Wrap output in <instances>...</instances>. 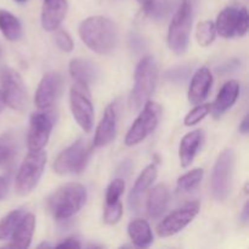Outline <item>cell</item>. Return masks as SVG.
Returning a JSON list of instances; mask_svg holds the SVG:
<instances>
[{
    "mask_svg": "<svg viewBox=\"0 0 249 249\" xmlns=\"http://www.w3.org/2000/svg\"><path fill=\"white\" fill-rule=\"evenodd\" d=\"M79 36L83 43L99 55H107L118 43L116 23L104 16H91L79 24Z\"/></svg>",
    "mask_w": 249,
    "mask_h": 249,
    "instance_id": "6da1fadb",
    "label": "cell"
},
{
    "mask_svg": "<svg viewBox=\"0 0 249 249\" xmlns=\"http://www.w3.org/2000/svg\"><path fill=\"white\" fill-rule=\"evenodd\" d=\"M87 197V189L82 184L70 182L58 187L49 197V211L57 220H67L83 208Z\"/></svg>",
    "mask_w": 249,
    "mask_h": 249,
    "instance_id": "7a4b0ae2",
    "label": "cell"
},
{
    "mask_svg": "<svg viewBox=\"0 0 249 249\" xmlns=\"http://www.w3.org/2000/svg\"><path fill=\"white\" fill-rule=\"evenodd\" d=\"M158 68L152 56H145L140 60L135 70L134 88L129 96V107L136 112L142 108L143 105L150 100L157 85Z\"/></svg>",
    "mask_w": 249,
    "mask_h": 249,
    "instance_id": "3957f363",
    "label": "cell"
},
{
    "mask_svg": "<svg viewBox=\"0 0 249 249\" xmlns=\"http://www.w3.org/2000/svg\"><path fill=\"white\" fill-rule=\"evenodd\" d=\"M192 27V6L189 0H184L178 7L168 31V45L177 55H182L189 48Z\"/></svg>",
    "mask_w": 249,
    "mask_h": 249,
    "instance_id": "277c9868",
    "label": "cell"
},
{
    "mask_svg": "<svg viewBox=\"0 0 249 249\" xmlns=\"http://www.w3.org/2000/svg\"><path fill=\"white\" fill-rule=\"evenodd\" d=\"M46 160V152L43 150L29 151L19 167L15 181V189L19 196H26L36 189L44 173Z\"/></svg>",
    "mask_w": 249,
    "mask_h": 249,
    "instance_id": "5b68a950",
    "label": "cell"
},
{
    "mask_svg": "<svg viewBox=\"0 0 249 249\" xmlns=\"http://www.w3.org/2000/svg\"><path fill=\"white\" fill-rule=\"evenodd\" d=\"M91 150L83 139H79L56 157L53 168L58 175H75L84 172Z\"/></svg>",
    "mask_w": 249,
    "mask_h": 249,
    "instance_id": "8992f818",
    "label": "cell"
},
{
    "mask_svg": "<svg viewBox=\"0 0 249 249\" xmlns=\"http://www.w3.org/2000/svg\"><path fill=\"white\" fill-rule=\"evenodd\" d=\"M235 153L232 150H225L219 155L213 167L211 180V190L214 199L218 202L225 201L231 192Z\"/></svg>",
    "mask_w": 249,
    "mask_h": 249,
    "instance_id": "52a82bcc",
    "label": "cell"
},
{
    "mask_svg": "<svg viewBox=\"0 0 249 249\" xmlns=\"http://www.w3.org/2000/svg\"><path fill=\"white\" fill-rule=\"evenodd\" d=\"M162 116V107L153 101H147L142 106V111L135 119L125 136V145L134 146L142 142L148 135L156 130Z\"/></svg>",
    "mask_w": 249,
    "mask_h": 249,
    "instance_id": "ba28073f",
    "label": "cell"
},
{
    "mask_svg": "<svg viewBox=\"0 0 249 249\" xmlns=\"http://www.w3.org/2000/svg\"><path fill=\"white\" fill-rule=\"evenodd\" d=\"M70 102L73 118L85 133H90L94 126V106L90 97L89 85L75 82L71 88Z\"/></svg>",
    "mask_w": 249,
    "mask_h": 249,
    "instance_id": "9c48e42d",
    "label": "cell"
},
{
    "mask_svg": "<svg viewBox=\"0 0 249 249\" xmlns=\"http://www.w3.org/2000/svg\"><path fill=\"white\" fill-rule=\"evenodd\" d=\"M1 92L5 104L15 111L23 112L28 104V95L21 75L11 68H4L0 74Z\"/></svg>",
    "mask_w": 249,
    "mask_h": 249,
    "instance_id": "30bf717a",
    "label": "cell"
},
{
    "mask_svg": "<svg viewBox=\"0 0 249 249\" xmlns=\"http://www.w3.org/2000/svg\"><path fill=\"white\" fill-rule=\"evenodd\" d=\"M199 212L198 202H190L172 212L169 215L165 216L157 226V233L160 237H170L177 235L181 230H184L192 220L197 216Z\"/></svg>",
    "mask_w": 249,
    "mask_h": 249,
    "instance_id": "8fae6325",
    "label": "cell"
},
{
    "mask_svg": "<svg viewBox=\"0 0 249 249\" xmlns=\"http://www.w3.org/2000/svg\"><path fill=\"white\" fill-rule=\"evenodd\" d=\"M63 78L58 72H49L41 78L36 91V106L39 109H49L55 105L62 91Z\"/></svg>",
    "mask_w": 249,
    "mask_h": 249,
    "instance_id": "7c38bea8",
    "label": "cell"
},
{
    "mask_svg": "<svg viewBox=\"0 0 249 249\" xmlns=\"http://www.w3.org/2000/svg\"><path fill=\"white\" fill-rule=\"evenodd\" d=\"M53 119L48 113H34L31 117L27 146L29 151L43 150L50 139L53 130Z\"/></svg>",
    "mask_w": 249,
    "mask_h": 249,
    "instance_id": "4fadbf2b",
    "label": "cell"
},
{
    "mask_svg": "<svg viewBox=\"0 0 249 249\" xmlns=\"http://www.w3.org/2000/svg\"><path fill=\"white\" fill-rule=\"evenodd\" d=\"M117 109L116 104H111L106 107L101 122L95 131L94 147H105L113 141L117 133Z\"/></svg>",
    "mask_w": 249,
    "mask_h": 249,
    "instance_id": "5bb4252c",
    "label": "cell"
},
{
    "mask_svg": "<svg viewBox=\"0 0 249 249\" xmlns=\"http://www.w3.org/2000/svg\"><path fill=\"white\" fill-rule=\"evenodd\" d=\"M67 0H43L41 9V26L45 31L58 28L67 15Z\"/></svg>",
    "mask_w": 249,
    "mask_h": 249,
    "instance_id": "9a60e30c",
    "label": "cell"
},
{
    "mask_svg": "<svg viewBox=\"0 0 249 249\" xmlns=\"http://www.w3.org/2000/svg\"><path fill=\"white\" fill-rule=\"evenodd\" d=\"M157 165L155 163H152V164L147 165L142 170V173L139 175L133 189H131L130 194H129L128 203L131 212H134V213H138L139 212V209H140L141 197L145 194L146 190L150 189L151 185L153 184V181L157 178Z\"/></svg>",
    "mask_w": 249,
    "mask_h": 249,
    "instance_id": "2e32d148",
    "label": "cell"
},
{
    "mask_svg": "<svg viewBox=\"0 0 249 249\" xmlns=\"http://www.w3.org/2000/svg\"><path fill=\"white\" fill-rule=\"evenodd\" d=\"M213 84V74L207 67L196 71L189 88V101L194 105H199L208 97Z\"/></svg>",
    "mask_w": 249,
    "mask_h": 249,
    "instance_id": "e0dca14e",
    "label": "cell"
},
{
    "mask_svg": "<svg viewBox=\"0 0 249 249\" xmlns=\"http://www.w3.org/2000/svg\"><path fill=\"white\" fill-rule=\"evenodd\" d=\"M240 95V84L236 80H229L221 87L213 107H211L214 118H220L228 109L235 105Z\"/></svg>",
    "mask_w": 249,
    "mask_h": 249,
    "instance_id": "ac0fdd59",
    "label": "cell"
},
{
    "mask_svg": "<svg viewBox=\"0 0 249 249\" xmlns=\"http://www.w3.org/2000/svg\"><path fill=\"white\" fill-rule=\"evenodd\" d=\"M204 141V133L201 129L191 131L182 138L179 146V160L182 168H187L194 162Z\"/></svg>",
    "mask_w": 249,
    "mask_h": 249,
    "instance_id": "d6986e66",
    "label": "cell"
},
{
    "mask_svg": "<svg viewBox=\"0 0 249 249\" xmlns=\"http://www.w3.org/2000/svg\"><path fill=\"white\" fill-rule=\"evenodd\" d=\"M70 73L75 82L90 85L96 82L100 71L94 62L87 58H73L70 63Z\"/></svg>",
    "mask_w": 249,
    "mask_h": 249,
    "instance_id": "ffe728a7",
    "label": "cell"
},
{
    "mask_svg": "<svg viewBox=\"0 0 249 249\" xmlns=\"http://www.w3.org/2000/svg\"><path fill=\"white\" fill-rule=\"evenodd\" d=\"M34 230H36V216L32 213L24 214L21 223L18 224L14 235L10 238L12 242L7 245V247L21 249L28 248L31 246L32 238H33Z\"/></svg>",
    "mask_w": 249,
    "mask_h": 249,
    "instance_id": "44dd1931",
    "label": "cell"
},
{
    "mask_svg": "<svg viewBox=\"0 0 249 249\" xmlns=\"http://www.w3.org/2000/svg\"><path fill=\"white\" fill-rule=\"evenodd\" d=\"M169 203V190L165 185H157L150 191L147 198V213L151 218L158 219L162 216Z\"/></svg>",
    "mask_w": 249,
    "mask_h": 249,
    "instance_id": "7402d4cb",
    "label": "cell"
},
{
    "mask_svg": "<svg viewBox=\"0 0 249 249\" xmlns=\"http://www.w3.org/2000/svg\"><path fill=\"white\" fill-rule=\"evenodd\" d=\"M128 233L131 242L140 248H147L153 243V233L150 225L143 219H134L128 226Z\"/></svg>",
    "mask_w": 249,
    "mask_h": 249,
    "instance_id": "603a6c76",
    "label": "cell"
},
{
    "mask_svg": "<svg viewBox=\"0 0 249 249\" xmlns=\"http://www.w3.org/2000/svg\"><path fill=\"white\" fill-rule=\"evenodd\" d=\"M238 21V10L236 7H226L216 18V33L223 38H232L236 36Z\"/></svg>",
    "mask_w": 249,
    "mask_h": 249,
    "instance_id": "cb8c5ba5",
    "label": "cell"
},
{
    "mask_svg": "<svg viewBox=\"0 0 249 249\" xmlns=\"http://www.w3.org/2000/svg\"><path fill=\"white\" fill-rule=\"evenodd\" d=\"M0 32L10 41H17L22 36V24L15 15L0 10Z\"/></svg>",
    "mask_w": 249,
    "mask_h": 249,
    "instance_id": "d4e9b609",
    "label": "cell"
},
{
    "mask_svg": "<svg viewBox=\"0 0 249 249\" xmlns=\"http://www.w3.org/2000/svg\"><path fill=\"white\" fill-rule=\"evenodd\" d=\"M18 152V143L16 136L12 133L0 135V168L11 164Z\"/></svg>",
    "mask_w": 249,
    "mask_h": 249,
    "instance_id": "484cf974",
    "label": "cell"
},
{
    "mask_svg": "<svg viewBox=\"0 0 249 249\" xmlns=\"http://www.w3.org/2000/svg\"><path fill=\"white\" fill-rule=\"evenodd\" d=\"M24 214L26 213L22 209H15L1 219L0 221V241H6L11 238Z\"/></svg>",
    "mask_w": 249,
    "mask_h": 249,
    "instance_id": "4316f807",
    "label": "cell"
},
{
    "mask_svg": "<svg viewBox=\"0 0 249 249\" xmlns=\"http://www.w3.org/2000/svg\"><path fill=\"white\" fill-rule=\"evenodd\" d=\"M216 36V28L214 22L202 21L197 24L196 28V39L197 43L201 46L206 48L214 41Z\"/></svg>",
    "mask_w": 249,
    "mask_h": 249,
    "instance_id": "83f0119b",
    "label": "cell"
},
{
    "mask_svg": "<svg viewBox=\"0 0 249 249\" xmlns=\"http://www.w3.org/2000/svg\"><path fill=\"white\" fill-rule=\"evenodd\" d=\"M146 16L155 21H162L168 16L170 10L169 0H151L147 6L142 9Z\"/></svg>",
    "mask_w": 249,
    "mask_h": 249,
    "instance_id": "f1b7e54d",
    "label": "cell"
},
{
    "mask_svg": "<svg viewBox=\"0 0 249 249\" xmlns=\"http://www.w3.org/2000/svg\"><path fill=\"white\" fill-rule=\"evenodd\" d=\"M203 179V169L196 168L191 172L186 173L178 179V190L182 192H189L196 189Z\"/></svg>",
    "mask_w": 249,
    "mask_h": 249,
    "instance_id": "f546056e",
    "label": "cell"
},
{
    "mask_svg": "<svg viewBox=\"0 0 249 249\" xmlns=\"http://www.w3.org/2000/svg\"><path fill=\"white\" fill-rule=\"evenodd\" d=\"M211 113V105L209 104H199L198 106L195 107L194 109L189 112L186 114L184 119V124L186 126H192L196 125L197 123H199L201 121H203L208 114Z\"/></svg>",
    "mask_w": 249,
    "mask_h": 249,
    "instance_id": "4dcf8cb0",
    "label": "cell"
},
{
    "mask_svg": "<svg viewBox=\"0 0 249 249\" xmlns=\"http://www.w3.org/2000/svg\"><path fill=\"white\" fill-rule=\"evenodd\" d=\"M125 190V181L122 178H117L111 184L108 185L106 190V203H114V202L119 201L122 195L124 194Z\"/></svg>",
    "mask_w": 249,
    "mask_h": 249,
    "instance_id": "1f68e13d",
    "label": "cell"
},
{
    "mask_svg": "<svg viewBox=\"0 0 249 249\" xmlns=\"http://www.w3.org/2000/svg\"><path fill=\"white\" fill-rule=\"evenodd\" d=\"M122 215H123V204L121 203V201H117L114 203H106L104 215L105 223L113 225L121 220Z\"/></svg>",
    "mask_w": 249,
    "mask_h": 249,
    "instance_id": "d6a6232c",
    "label": "cell"
},
{
    "mask_svg": "<svg viewBox=\"0 0 249 249\" xmlns=\"http://www.w3.org/2000/svg\"><path fill=\"white\" fill-rule=\"evenodd\" d=\"M55 43L58 48L61 49L65 53H71L74 48V43H73V39L71 38L70 34L67 33L63 29H60L55 33Z\"/></svg>",
    "mask_w": 249,
    "mask_h": 249,
    "instance_id": "836d02e7",
    "label": "cell"
},
{
    "mask_svg": "<svg viewBox=\"0 0 249 249\" xmlns=\"http://www.w3.org/2000/svg\"><path fill=\"white\" fill-rule=\"evenodd\" d=\"M248 11L246 7L238 10V21H237V31H236V36H243L248 32Z\"/></svg>",
    "mask_w": 249,
    "mask_h": 249,
    "instance_id": "e575fe53",
    "label": "cell"
},
{
    "mask_svg": "<svg viewBox=\"0 0 249 249\" xmlns=\"http://www.w3.org/2000/svg\"><path fill=\"white\" fill-rule=\"evenodd\" d=\"M56 248H82V245L78 242V240H75V238L73 237H70V238H66L63 242L58 243V245L56 246Z\"/></svg>",
    "mask_w": 249,
    "mask_h": 249,
    "instance_id": "d590c367",
    "label": "cell"
},
{
    "mask_svg": "<svg viewBox=\"0 0 249 249\" xmlns=\"http://www.w3.org/2000/svg\"><path fill=\"white\" fill-rule=\"evenodd\" d=\"M7 192H9V182L5 178L0 177V201H2L6 197Z\"/></svg>",
    "mask_w": 249,
    "mask_h": 249,
    "instance_id": "8d00e7d4",
    "label": "cell"
},
{
    "mask_svg": "<svg viewBox=\"0 0 249 249\" xmlns=\"http://www.w3.org/2000/svg\"><path fill=\"white\" fill-rule=\"evenodd\" d=\"M248 129H249L248 116H246L245 118H243V121L241 122V124H240V131L242 134H247L248 133Z\"/></svg>",
    "mask_w": 249,
    "mask_h": 249,
    "instance_id": "74e56055",
    "label": "cell"
},
{
    "mask_svg": "<svg viewBox=\"0 0 249 249\" xmlns=\"http://www.w3.org/2000/svg\"><path fill=\"white\" fill-rule=\"evenodd\" d=\"M242 221H243V223H247V221H248V203H246L245 208H243Z\"/></svg>",
    "mask_w": 249,
    "mask_h": 249,
    "instance_id": "f35d334b",
    "label": "cell"
},
{
    "mask_svg": "<svg viewBox=\"0 0 249 249\" xmlns=\"http://www.w3.org/2000/svg\"><path fill=\"white\" fill-rule=\"evenodd\" d=\"M5 105H6V104H5L4 96H2V92H1V90H0V113H1V111L4 109Z\"/></svg>",
    "mask_w": 249,
    "mask_h": 249,
    "instance_id": "ab89813d",
    "label": "cell"
},
{
    "mask_svg": "<svg viewBox=\"0 0 249 249\" xmlns=\"http://www.w3.org/2000/svg\"><path fill=\"white\" fill-rule=\"evenodd\" d=\"M150 1H151V0H138V2L141 5V7H142V9H145V7L147 6L148 2H150Z\"/></svg>",
    "mask_w": 249,
    "mask_h": 249,
    "instance_id": "60d3db41",
    "label": "cell"
},
{
    "mask_svg": "<svg viewBox=\"0 0 249 249\" xmlns=\"http://www.w3.org/2000/svg\"><path fill=\"white\" fill-rule=\"evenodd\" d=\"M50 247L51 246L49 245V243H45V242L41 243V245H39V248H50Z\"/></svg>",
    "mask_w": 249,
    "mask_h": 249,
    "instance_id": "b9f144b4",
    "label": "cell"
},
{
    "mask_svg": "<svg viewBox=\"0 0 249 249\" xmlns=\"http://www.w3.org/2000/svg\"><path fill=\"white\" fill-rule=\"evenodd\" d=\"M15 1H17V2H24V1H27V0H15Z\"/></svg>",
    "mask_w": 249,
    "mask_h": 249,
    "instance_id": "7bdbcfd3",
    "label": "cell"
}]
</instances>
